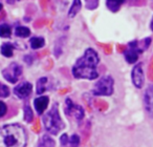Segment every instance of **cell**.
Returning <instances> with one entry per match:
<instances>
[{"label":"cell","mask_w":153,"mask_h":147,"mask_svg":"<svg viewBox=\"0 0 153 147\" xmlns=\"http://www.w3.org/2000/svg\"><path fill=\"white\" fill-rule=\"evenodd\" d=\"M100 57L94 49H87L72 67V75L76 79L94 80L99 77L98 65Z\"/></svg>","instance_id":"obj_1"},{"label":"cell","mask_w":153,"mask_h":147,"mask_svg":"<svg viewBox=\"0 0 153 147\" xmlns=\"http://www.w3.org/2000/svg\"><path fill=\"white\" fill-rule=\"evenodd\" d=\"M27 134L19 124H9L0 127V147H25Z\"/></svg>","instance_id":"obj_2"},{"label":"cell","mask_w":153,"mask_h":147,"mask_svg":"<svg viewBox=\"0 0 153 147\" xmlns=\"http://www.w3.org/2000/svg\"><path fill=\"white\" fill-rule=\"evenodd\" d=\"M43 124L49 134H58L64 128V123L59 113L58 104H53V107L43 116Z\"/></svg>","instance_id":"obj_3"},{"label":"cell","mask_w":153,"mask_h":147,"mask_svg":"<svg viewBox=\"0 0 153 147\" xmlns=\"http://www.w3.org/2000/svg\"><path fill=\"white\" fill-rule=\"evenodd\" d=\"M113 78L110 76H105L94 84L92 94L94 96H111L113 94Z\"/></svg>","instance_id":"obj_4"},{"label":"cell","mask_w":153,"mask_h":147,"mask_svg":"<svg viewBox=\"0 0 153 147\" xmlns=\"http://www.w3.org/2000/svg\"><path fill=\"white\" fill-rule=\"evenodd\" d=\"M22 74V67L18 63H13L10 64L7 67H5L2 70V75L4 77V79H7L11 83H16L19 80V77Z\"/></svg>","instance_id":"obj_5"},{"label":"cell","mask_w":153,"mask_h":147,"mask_svg":"<svg viewBox=\"0 0 153 147\" xmlns=\"http://www.w3.org/2000/svg\"><path fill=\"white\" fill-rule=\"evenodd\" d=\"M65 113L67 116H72L80 121L84 117V109L81 105L74 104L69 98H67L65 100Z\"/></svg>","instance_id":"obj_6"},{"label":"cell","mask_w":153,"mask_h":147,"mask_svg":"<svg viewBox=\"0 0 153 147\" xmlns=\"http://www.w3.org/2000/svg\"><path fill=\"white\" fill-rule=\"evenodd\" d=\"M143 51V49L138 46L137 41H133L129 44L128 49L125 51V58L128 63H135L138 59V56Z\"/></svg>","instance_id":"obj_7"},{"label":"cell","mask_w":153,"mask_h":147,"mask_svg":"<svg viewBox=\"0 0 153 147\" xmlns=\"http://www.w3.org/2000/svg\"><path fill=\"white\" fill-rule=\"evenodd\" d=\"M131 79L136 88H142L144 85V70L140 63L136 64L131 72Z\"/></svg>","instance_id":"obj_8"},{"label":"cell","mask_w":153,"mask_h":147,"mask_svg":"<svg viewBox=\"0 0 153 147\" xmlns=\"http://www.w3.org/2000/svg\"><path fill=\"white\" fill-rule=\"evenodd\" d=\"M33 85L30 82H22V83L18 84L14 90L15 95L20 99H25L32 94Z\"/></svg>","instance_id":"obj_9"},{"label":"cell","mask_w":153,"mask_h":147,"mask_svg":"<svg viewBox=\"0 0 153 147\" xmlns=\"http://www.w3.org/2000/svg\"><path fill=\"white\" fill-rule=\"evenodd\" d=\"M48 103H49V98L47 96L38 97L34 101L35 109H36V111L39 115H42L45 111V109L47 108V106H48Z\"/></svg>","instance_id":"obj_10"},{"label":"cell","mask_w":153,"mask_h":147,"mask_svg":"<svg viewBox=\"0 0 153 147\" xmlns=\"http://www.w3.org/2000/svg\"><path fill=\"white\" fill-rule=\"evenodd\" d=\"M145 107L146 110L151 117H153V85L147 88L146 93H145Z\"/></svg>","instance_id":"obj_11"},{"label":"cell","mask_w":153,"mask_h":147,"mask_svg":"<svg viewBox=\"0 0 153 147\" xmlns=\"http://www.w3.org/2000/svg\"><path fill=\"white\" fill-rule=\"evenodd\" d=\"M125 2V0H106L107 7L113 13H117L121 9L122 4Z\"/></svg>","instance_id":"obj_12"},{"label":"cell","mask_w":153,"mask_h":147,"mask_svg":"<svg viewBox=\"0 0 153 147\" xmlns=\"http://www.w3.org/2000/svg\"><path fill=\"white\" fill-rule=\"evenodd\" d=\"M81 7H82L81 0H74V2H72L71 7H70V9H69V12H68V16H69L70 18H74V16L80 12Z\"/></svg>","instance_id":"obj_13"},{"label":"cell","mask_w":153,"mask_h":147,"mask_svg":"<svg viewBox=\"0 0 153 147\" xmlns=\"http://www.w3.org/2000/svg\"><path fill=\"white\" fill-rule=\"evenodd\" d=\"M38 147H56V143L48 134H44L39 142Z\"/></svg>","instance_id":"obj_14"},{"label":"cell","mask_w":153,"mask_h":147,"mask_svg":"<svg viewBox=\"0 0 153 147\" xmlns=\"http://www.w3.org/2000/svg\"><path fill=\"white\" fill-rule=\"evenodd\" d=\"M30 43L32 49H41V47L44 46L45 41H44V38H42V37H34V38L30 39Z\"/></svg>","instance_id":"obj_15"},{"label":"cell","mask_w":153,"mask_h":147,"mask_svg":"<svg viewBox=\"0 0 153 147\" xmlns=\"http://www.w3.org/2000/svg\"><path fill=\"white\" fill-rule=\"evenodd\" d=\"M14 53V46L11 43H3L2 46H1V54H2L4 57L11 58L13 56Z\"/></svg>","instance_id":"obj_16"},{"label":"cell","mask_w":153,"mask_h":147,"mask_svg":"<svg viewBox=\"0 0 153 147\" xmlns=\"http://www.w3.org/2000/svg\"><path fill=\"white\" fill-rule=\"evenodd\" d=\"M48 82L47 78L43 77V78H40L37 82V94L38 95H41L46 90V84Z\"/></svg>","instance_id":"obj_17"},{"label":"cell","mask_w":153,"mask_h":147,"mask_svg":"<svg viewBox=\"0 0 153 147\" xmlns=\"http://www.w3.org/2000/svg\"><path fill=\"white\" fill-rule=\"evenodd\" d=\"M12 35V28L10 25L3 23L0 24V37L1 38H9Z\"/></svg>","instance_id":"obj_18"},{"label":"cell","mask_w":153,"mask_h":147,"mask_svg":"<svg viewBox=\"0 0 153 147\" xmlns=\"http://www.w3.org/2000/svg\"><path fill=\"white\" fill-rule=\"evenodd\" d=\"M15 35L17 37L25 38V37H28L30 35V28H25V26H18L15 31Z\"/></svg>","instance_id":"obj_19"},{"label":"cell","mask_w":153,"mask_h":147,"mask_svg":"<svg viewBox=\"0 0 153 147\" xmlns=\"http://www.w3.org/2000/svg\"><path fill=\"white\" fill-rule=\"evenodd\" d=\"M24 120H25L27 123H32L33 120H34V113H33V109L30 108V105L26 104L24 106Z\"/></svg>","instance_id":"obj_20"},{"label":"cell","mask_w":153,"mask_h":147,"mask_svg":"<svg viewBox=\"0 0 153 147\" xmlns=\"http://www.w3.org/2000/svg\"><path fill=\"white\" fill-rule=\"evenodd\" d=\"M10 96V90L7 85L0 83V98H7Z\"/></svg>","instance_id":"obj_21"},{"label":"cell","mask_w":153,"mask_h":147,"mask_svg":"<svg viewBox=\"0 0 153 147\" xmlns=\"http://www.w3.org/2000/svg\"><path fill=\"white\" fill-rule=\"evenodd\" d=\"M84 1H85L86 9L88 10H94L99 5V0H84Z\"/></svg>","instance_id":"obj_22"},{"label":"cell","mask_w":153,"mask_h":147,"mask_svg":"<svg viewBox=\"0 0 153 147\" xmlns=\"http://www.w3.org/2000/svg\"><path fill=\"white\" fill-rule=\"evenodd\" d=\"M80 144V137L78 134H72L69 139V145L71 147H78Z\"/></svg>","instance_id":"obj_23"},{"label":"cell","mask_w":153,"mask_h":147,"mask_svg":"<svg viewBox=\"0 0 153 147\" xmlns=\"http://www.w3.org/2000/svg\"><path fill=\"white\" fill-rule=\"evenodd\" d=\"M7 106L4 102L2 101H0V118L4 117L7 115Z\"/></svg>","instance_id":"obj_24"},{"label":"cell","mask_w":153,"mask_h":147,"mask_svg":"<svg viewBox=\"0 0 153 147\" xmlns=\"http://www.w3.org/2000/svg\"><path fill=\"white\" fill-rule=\"evenodd\" d=\"M60 142H61V145L62 146H66V145L69 143V138L66 134H62L61 138H60Z\"/></svg>","instance_id":"obj_25"},{"label":"cell","mask_w":153,"mask_h":147,"mask_svg":"<svg viewBox=\"0 0 153 147\" xmlns=\"http://www.w3.org/2000/svg\"><path fill=\"white\" fill-rule=\"evenodd\" d=\"M150 28H151V30H152V32H153V18H152V21H151V25H150Z\"/></svg>","instance_id":"obj_26"},{"label":"cell","mask_w":153,"mask_h":147,"mask_svg":"<svg viewBox=\"0 0 153 147\" xmlns=\"http://www.w3.org/2000/svg\"><path fill=\"white\" fill-rule=\"evenodd\" d=\"M1 10H2V4L0 3V11H1Z\"/></svg>","instance_id":"obj_27"}]
</instances>
